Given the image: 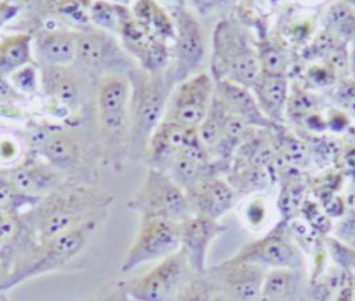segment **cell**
Wrapping results in <instances>:
<instances>
[{
	"mask_svg": "<svg viewBox=\"0 0 355 301\" xmlns=\"http://www.w3.org/2000/svg\"><path fill=\"white\" fill-rule=\"evenodd\" d=\"M130 82V139L128 160H144L147 145L167 109L177 86L171 65L159 73H148L139 67L126 73Z\"/></svg>",
	"mask_w": 355,
	"mask_h": 301,
	"instance_id": "obj_1",
	"label": "cell"
},
{
	"mask_svg": "<svg viewBox=\"0 0 355 301\" xmlns=\"http://www.w3.org/2000/svg\"><path fill=\"white\" fill-rule=\"evenodd\" d=\"M261 73L256 48L235 20H223L215 28L211 76L214 82H234L250 89Z\"/></svg>",
	"mask_w": 355,
	"mask_h": 301,
	"instance_id": "obj_2",
	"label": "cell"
},
{
	"mask_svg": "<svg viewBox=\"0 0 355 301\" xmlns=\"http://www.w3.org/2000/svg\"><path fill=\"white\" fill-rule=\"evenodd\" d=\"M130 82L124 73L107 75L99 88V118L109 160L116 170L128 159Z\"/></svg>",
	"mask_w": 355,
	"mask_h": 301,
	"instance_id": "obj_3",
	"label": "cell"
},
{
	"mask_svg": "<svg viewBox=\"0 0 355 301\" xmlns=\"http://www.w3.org/2000/svg\"><path fill=\"white\" fill-rule=\"evenodd\" d=\"M96 228L94 221L64 231L37 246L31 253L19 257L9 271L3 293L26 280L60 270L84 249L88 237Z\"/></svg>",
	"mask_w": 355,
	"mask_h": 301,
	"instance_id": "obj_4",
	"label": "cell"
},
{
	"mask_svg": "<svg viewBox=\"0 0 355 301\" xmlns=\"http://www.w3.org/2000/svg\"><path fill=\"white\" fill-rule=\"evenodd\" d=\"M128 210L141 219H165L181 224L192 214L186 193L165 171L148 168L145 180L131 199Z\"/></svg>",
	"mask_w": 355,
	"mask_h": 301,
	"instance_id": "obj_5",
	"label": "cell"
},
{
	"mask_svg": "<svg viewBox=\"0 0 355 301\" xmlns=\"http://www.w3.org/2000/svg\"><path fill=\"white\" fill-rule=\"evenodd\" d=\"M179 249L180 224L165 219H141L135 238L121 263V273H130L143 264L162 261Z\"/></svg>",
	"mask_w": 355,
	"mask_h": 301,
	"instance_id": "obj_6",
	"label": "cell"
},
{
	"mask_svg": "<svg viewBox=\"0 0 355 301\" xmlns=\"http://www.w3.org/2000/svg\"><path fill=\"white\" fill-rule=\"evenodd\" d=\"M230 259L233 262L258 265L268 271H302L305 263L300 248L288 238L284 221L266 236L243 246Z\"/></svg>",
	"mask_w": 355,
	"mask_h": 301,
	"instance_id": "obj_7",
	"label": "cell"
},
{
	"mask_svg": "<svg viewBox=\"0 0 355 301\" xmlns=\"http://www.w3.org/2000/svg\"><path fill=\"white\" fill-rule=\"evenodd\" d=\"M182 252L159 261L144 275L124 280L130 299L135 301H169L191 275Z\"/></svg>",
	"mask_w": 355,
	"mask_h": 301,
	"instance_id": "obj_8",
	"label": "cell"
},
{
	"mask_svg": "<svg viewBox=\"0 0 355 301\" xmlns=\"http://www.w3.org/2000/svg\"><path fill=\"white\" fill-rule=\"evenodd\" d=\"M215 82L207 73L178 84L168 101L164 120L187 129H198L214 98Z\"/></svg>",
	"mask_w": 355,
	"mask_h": 301,
	"instance_id": "obj_9",
	"label": "cell"
},
{
	"mask_svg": "<svg viewBox=\"0 0 355 301\" xmlns=\"http://www.w3.org/2000/svg\"><path fill=\"white\" fill-rule=\"evenodd\" d=\"M76 60L107 75L126 73L139 67L120 41L103 30L76 35Z\"/></svg>",
	"mask_w": 355,
	"mask_h": 301,
	"instance_id": "obj_10",
	"label": "cell"
},
{
	"mask_svg": "<svg viewBox=\"0 0 355 301\" xmlns=\"http://www.w3.org/2000/svg\"><path fill=\"white\" fill-rule=\"evenodd\" d=\"M175 28V60L171 65L178 84L192 77L204 57L201 26L196 17L180 3L171 11Z\"/></svg>",
	"mask_w": 355,
	"mask_h": 301,
	"instance_id": "obj_11",
	"label": "cell"
},
{
	"mask_svg": "<svg viewBox=\"0 0 355 301\" xmlns=\"http://www.w3.org/2000/svg\"><path fill=\"white\" fill-rule=\"evenodd\" d=\"M268 270L258 265L226 259L207 268L217 293L232 301H258L261 297Z\"/></svg>",
	"mask_w": 355,
	"mask_h": 301,
	"instance_id": "obj_12",
	"label": "cell"
},
{
	"mask_svg": "<svg viewBox=\"0 0 355 301\" xmlns=\"http://www.w3.org/2000/svg\"><path fill=\"white\" fill-rule=\"evenodd\" d=\"M226 231L218 220L192 215L180 224V251L192 274L207 272V252L211 242Z\"/></svg>",
	"mask_w": 355,
	"mask_h": 301,
	"instance_id": "obj_13",
	"label": "cell"
},
{
	"mask_svg": "<svg viewBox=\"0 0 355 301\" xmlns=\"http://www.w3.org/2000/svg\"><path fill=\"white\" fill-rule=\"evenodd\" d=\"M196 129L162 120L147 145L144 157L147 167L168 172Z\"/></svg>",
	"mask_w": 355,
	"mask_h": 301,
	"instance_id": "obj_14",
	"label": "cell"
},
{
	"mask_svg": "<svg viewBox=\"0 0 355 301\" xmlns=\"http://www.w3.org/2000/svg\"><path fill=\"white\" fill-rule=\"evenodd\" d=\"M186 197L193 215L220 220L233 208L237 195L226 180L217 176L203 181L189 190Z\"/></svg>",
	"mask_w": 355,
	"mask_h": 301,
	"instance_id": "obj_15",
	"label": "cell"
},
{
	"mask_svg": "<svg viewBox=\"0 0 355 301\" xmlns=\"http://www.w3.org/2000/svg\"><path fill=\"white\" fill-rule=\"evenodd\" d=\"M214 95L230 114L245 120L251 127L273 131L277 126L264 116L249 88L220 80L215 82Z\"/></svg>",
	"mask_w": 355,
	"mask_h": 301,
	"instance_id": "obj_16",
	"label": "cell"
},
{
	"mask_svg": "<svg viewBox=\"0 0 355 301\" xmlns=\"http://www.w3.org/2000/svg\"><path fill=\"white\" fill-rule=\"evenodd\" d=\"M250 90L264 116L277 125L282 124L288 98V78L260 73Z\"/></svg>",
	"mask_w": 355,
	"mask_h": 301,
	"instance_id": "obj_17",
	"label": "cell"
},
{
	"mask_svg": "<svg viewBox=\"0 0 355 301\" xmlns=\"http://www.w3.org/2000/svg\"><path fill=\"white\" fill-rule=\"evenodd\" d=\"M272 137L277 152L275 170L277 171L285 165L295 169L309 167L313 157L309 142L286 133L279 129V125L272 131Z\"/></svg>",
	"mask_w": 355,
	"mask_h": 301,
	"instance_id": "obj_18",
	"label": "cell"
},
{
	"mask_svg": "<svg viewBox=\"0 0 355 301\" xmlns=\"http://www.w3.org/2000/svg\"><path fill=\"white\" fill-rule=\"evenodd\" d=\"M39 53L47 65L66 67L76 60V33L53 32L41 41Z\"/></svg>",
	"mask_w": 355,
	"mask_h": 301,
	"instance_id": "obj_19",
	"label": "cell"
},
{
	"mask_svg": "<svg viewBox=\"0 0 355 301\" xmlns=\"http://www.w3.org/2000/svg\"><path fill=\"white\" fill-rule=\"evenodd\" d=\"M32 144L58 165H71L78 158L77 145L66 134L37 131L32 135Z\"/></svg>",
	"mask_w": 355,
	"mask_h": 301,
	"instance_id": "obj_20",
	"label": "cell"
},
{
	"mask_svg": "<svg viewBox=\"0 0 355 301\" xmlns=\"http://www.w3.org/2000/svg\"><path fill=\"white\" fill-rule=\"evenodd\" d=\"M273 176V173L268 169L232 165L225 180L236 195H247L268 189L271 185Z\"/></svg>",
	"mask_w": 355,
	"mask_h": 301,
	"instance_id": "obj_21",
	"label": "cell"
},
{
	"mask_svg": "<svg viewBox=\"0 0 355 301\" xmlns=\"http://www.w3.org/2000/svg\"><path fill=\"white\" fill-rule=\"evenodd\" d=\"M134 16L144 22L157 37L164 39H175V28L173 19L162 7L154 1L141 0L136 3L133 10Z\"/></svg>",
	"mask_w": 355,
	"mask_h": 301,
	"instance_id": "obj_22",
	"label": "cell"
},
{
	"mask_svg": "<svg viewBox=\"0 0 355 301\" xmlns=\"http://www.w3.org/2000/svg\"><path fill=\"white\" fill-rule=\"evenodd\" d=\"M300 271L270 270L264 280L262 296L297 301L300 287Z\"/></svg>",
	"mask_w": 355,
	"mask_h": 301,
	"instance_id": "obj_23",
	"label": "cell"
},
{
	"mask_svg": "<svg viewBox=\"0 0 355 301\" xmlns=\"http://www.w3.org/2000/svg\"><path fill=\"white\" fill-rule=\"evenodd\" d=\"M324 30L345 42H355V9L350 3L338 1L330 6L324 18Z\"/></svg>",
	"mask_w": 355,
	"mask_h": 301,
	"instance_id": "obj_24",
	"label": "cell"
},
{
	"mask_svg": "<svg viewBox=\"0 0 355 301\" xmlns=\"http://www.w3.org/2000/svg\"><path fill=\"white\" fill-rule=\"evenodd\" d=\"M228 116H230V112L226 110L220 100L214 95L207 116L198 127L200 139L209 152V156L220 140Z\"/></svg>",
	"mask_w": 355,
	"mask_h": 301,
	"instance_id": "obj_25",
	"label": "cell"
},
{
	"mask_svg": "<svg viewBox=\"0 0 355 301\" xmlns=\"http://www.w3.org/2000/svg\"><path fill=\"white\" fill-rule=\"evenodd\" d=\"M30 55V37L13 35L0 43V77L20 69Z\"/></svg>",
	"mask_w": 355,
	"mask_h": 301,
	"instance_id": "obj_26",
	"label": "cell"
},
{
	"mask_svg": "<svg viewBox=\"0 0 355 301\" xmlns=\"http://www.w3.org/2000/svg\"><path fill=\"white\" fill-rule=\"evenodd\" d=\"M324 100L320 95L313 92L294 88L288 92V102L285 107V116L291 122L305 120L309 116H315L316 112L324 108Z\"/></svg>",
	"mask_w": 355,
	"mask_h": 301,
	"instance_id": "obj_27",
	"label": "cell"
},
{
	"mask_svg": "<svg viewBox=\"0 0 355 301\" xmlns=\"http://www.w3.org/2000/svg\"><path fill=\"white\" fill-rule=\"evenodd\" d=\"M50 67L47 71V89L60 102L75 108L79 97L76 82L66 67Z\"/></svg>",
	"mask_w": 355,
	"mask_h": 301,
	"instance_id": "obj_28",
	"label": "cell"
},
{
	"mask_svg": "<svg viewBox=\"0 0 355 301\" xmlns=\"http://www.w3.org/2000/svg\"><path fill=\"white\" fill-rule=\"evenodd\" d=\"M217 291L209 274H191L169 301H214Z\"/></svg>",
	"mask_w": 355,
	"mask_h": 301,
	"instance_id": "obj_29",
	"label": "cell"
},
{
	"mask_svg": "<svg viewBox=\"0 0 355 301\" xmlns=\"http://www.w3.org/2000/svg\"><path fill=\"white\" fill-rule=\"evenodd\" d=\"M256 50L258 53L260 66H261V75L286 77L288 58L283 51L270 42L260 43Z\"/></svg>",
	"mask_w": 355,
	"mask_h": 301,
	"instance_id": "obj_30",
	"label": "cell"
},
{
	"mask_svg": "<svg viewBox=\"0 0 355 301\" xmlns=\"http://www.w3.org/2000/svg\"><path fill=\"white\" fill-rule=\"evenodd\" d=\"M343 42L345 41L324 30L317 35L316 39H313V42L306 50L305 58L309 60H324L332 51L336 50Z\"/></svg>",
	"mask_w": 355,
	"mask_h": 301,
	"instance_id": "obj_31",
	"label": "cell"
},
{
	"mask_svg": "<svg viewBox=\"0 0 355 301\" xmlns=\"http://www.w3.org/2000/svg\"><path fill=\"white\" fill-rule=\"evenodd\" d=\"M94 21L103 29L116 32L119 30L118 5L97 3L92 7Z\"/></svg>",
	"mask_w": 355,
	"mask_h": 301,
	"instance_id": "obj_32",
	"label": "cell"
},
{
	"mask_svg": "<svg viewBox=\"0 0 355 301\" xmlns=\"http://www.w3.org/2000/svg\"><path fill=\"white\" fill-rule=\"evenodd\" d=\"M349 43L343 42L336 50L332 51L324 60L326 64L336 76L341 79L347 78L350 73V51L347 48Z\"/></svg>",
	"mask_w": 355,
	"mask_h": 301,
	"instance_id": "obj_33",
	"label": "cell"
},
{
	"mask_svg": "<svg viewBox=\"0 0 355 301\" xmlns=\"http://www.w3.org/2000/svg\"><path fill=\"white\" fill-rule=\"evenodd\" d=\"M124 280H116L101 289L97 295L86 301H130Z\"/></svg>",
	"mask_w": 355,
	"mask_h": 301,
	"instance_id": "obj_34",
	"label": "cell"
},
{
	"mask_svg": "<svg viewBox=\"0 0 355 301\" xmlns=\"http://www.w3.org/2000/svg\"><path fill=\"white\" fill-rule=\"evenodd\" d=\"M309 82L316 86H328L336 84L338 77L331 69L324 65L313 66L307 73Z\"/></svg>",
	"mask_w": 355,
	"mask_h": 301,
	"instance_id": "obj_35",
	"label": "cell"
},
{
	"mask_svg": "<svg viewBox=\"0 0 355 301\" xmlns=\"http://www.w3.org/2000/svg\"><path fill=\"white\" fill-rule=\"evenodd\" d=\"M332 100L340 107L355 100V80L353 78H343L340 80L334 89Z\"/></svg>",
	"mask_w": 355,
	"mask_h": 301,
	"instance_id": "obj_36",
	"label": "cell"
},
{
	"mask_svg": "<svg viewBox=\"0 0 355 301\" xmlns=\"http://www.w3.org/2000/svg\"><path fill=\"white\" fill-rule=\"evenodd\" d=\"M12 183L15 188L24 192H35L39 189V182L26 169H17L12 173Z\"/></svg>",
	"mask_w": 355,
	"mask_h": 301,
	"instance_id": "obj_37",
	"label": "cell"
},
{
	"mask_svg": "<svg viewBox=\"0 0 355 301\" xmlns=\"http://www.w3.org/2000/svg\"><path fill=\"white\" fill-rule=\"evenodd\" d=\"M337 236L345 244H355V214L347 212L337 226Z\"/></svg>",
	"mask_w": 355,
	"mask_h": 301,
	"instance_id": "obj_38",
	"label": "cell"
},
{
	"mask_svg": "<svg viewBox=\"0 0 355 301\" xmlns=\"http://www.w3.org/2000/svg\"><path fill=\"white\" fill-rule=\"evenodd\" d=\"M16 199L15 192L9 186L0 185V207H8L12 205Z\"/></svg>",
	"mask_w": 355,
	"mask_h": 301,
	"instance_id": "obj_39",
	"label": "cell"
},
{
	"mask_svg": "<svg viewBox=\"0 0 355 301\" xmlns=\"http://www.w3.org/2000/svg\"><path fill=\"white\" fill-rule=\"evenodd\" d=\"M15 97H16V91L12 89V86L0 78V101H7Z\"/></svg>",
	"mask_w": 355,
	"mask_h": 301,
	"instance_id": "obj_40",
	"label": "cell"
},
{
	"mask_svg": "<svg viewBox=\"0 0 355 301\" xmlns=\"http://www.w3.org/2000/svg\"><path fill=\"white\" fill-rule=\"evenodd\" d=\"M17 10H18V8H16V7H11V6L5 5V3L3 5L1 3L0 5V26H3L11 17L15 16Z\"/></svg>",
	"mask_w": 355,
	"mask_h": 301,
	"instance_id": "obj_41",
	"label": "cell"
},
{
	"mask_svg": "<svg viewBox=\"0 0 355 301\" xmlns=\"http://www.w3.org/2000/svg\"><path fill=\"white\" fill-rule=\"evenodd\" d=\"M345 204L347 212L355 214V182L352 184V186H351L349 192H347Z\"/></svg>",
	"mask_w": 355,
	"mask_h": 301,
	"instance_id": "obj_42",
	"label": "cell"
},
{
	"mask_svg": "<svg viewBox=\"0 0 355 301\" xmlns=\"http://www.w3.org/2000/svg\"><path fill=\"white\" fill-rule=\"evenodd\" d=\"M9 272L6 267L5 263L3 262V259H0V293H3V289H5L6 283L8 280Z\"/></svg>",
	"mask_w": 355,
	"mask_h": 301,
	"instance_id": "obj_43",
	"label": "cell"
},
{
	"mask_svg": "<svg viewBox=\"0 0 355 301\" xmlns=\"http://www.w3.org/2000/svg\"><path fill=\"white\" fill-rule=\"evenodd\" d=\"M350 73L355 80V42H353V48L350 51Z\"/></svg>",
	"mask_w": 355,
	"mask_h": 301,
	"instance_id": "obj_44",
	"label": "cell"
},
{
	"mask_svg": "<svg viewBox=\"0 0 355 301\" xmlns=\"http://www.w3.org/2000/svg\"><path fill=\"white\" fill-rule=\"evenodd\" d=\"M214 301H232V300H230V299L226 298V297H225L224 295H222V293H217L216 296H215Z\"/></svg>",
	"mask_w": 355,
	"mask_h": 301,
	"instance_id": "obj_45",
	"label": "cell"
},
{
	"mask_svg": "<svg viewBox=\"0 0 355 301\" xmlns=\"http://www.w3.org/2000/svg\"><path fill=\"white\" fill-rule=\"evenodd\" d=\"M0 301H9L8 297L6 293H0Z\"/></svg>",
	"mask_w": 355,
	"mask_h": 301,
	"instance_id": "obj_46",
	"label": "cell"
}]
</instances>
